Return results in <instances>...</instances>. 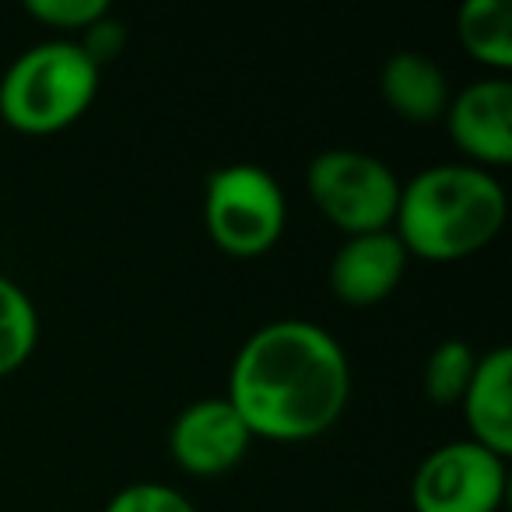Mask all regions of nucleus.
Segmentation results:
<instances>
[{
	"label": "nucleus",
	"instance_id": "7ed1b4c3",
	"mask_svg": "<svg viewBox=\"0 0 512 512\" xmlns=\"http://www.w3.org/2000/svg\"><path fill=\"white\" fill-rule=\"evenodd\" d=\"M102 67L78 39H46L22 50L0 78V120L18 134H57L78 123L99 95Z\"/></svg>",
	"mask_w": 512,
	"mask_h": 512
},
{
	"label": "nucleus",
	"instance_id": "f8f14e48",
	"mask_svg": "<svg viewBox=\"0 0 512 512\" xmlns=\"http://www.w3.org/2000/svg\"><path fill=\"white\" fill-rule=\"evenodd\" d=\"M456 39L491 74L512 71V8L509 0H467L456 11Z\"/></svg>",
	"mask_w": 512,
	"mask_h": 512
},
{
	"label": "nucleus",
	"instance_id": "dca6fc26",
	"mask_svg": "<svg viewBox=\"0 0 512 512\" xmlns=\"http://www.w3.org/2000/svg\"><path fill=\"white\" fill-rule=\"evenodd\" d=\"M102 512H197V505L172 484L137 481L116 491Z\"/></svg>",
	"mask_w": 512,
	"mask_h": 512
},
{
	"label": "nucleus",
	"instance_id": "ddd939ff",
	"mask_svg": "<svg viewBox=\"0 0 512 512\" xmlns=\"http://www.w3.org/2000/svg\"><path fill=\"white\" fill-rule=\"evenodd\" d=\"M39 344V313L15 278L0 274V379L32 358Z\"/></svg>",
	"mask_w": 512,
	"mask_h": 512
},
{
	"label": "nucleus",
	"instance_id": "f257e3e1",
	"mask_svg": "<svg viewBox=\"0 0 512 512\" xmlns=\"http://www.w3.org/2000/svg\"><path fill=\"white\" fill-rule=\"evenodd\" d=\"M225 397L253 439L309 442L348 411V351L313 320L264 323L235 351Z\"/></svg>",
	"mask_w": 512,
	"mask_h": 512
},
{
	"label": "nucleus",
	"instance_id": "9b49d317",
	"mask_svg": "<svg viewBox=\"0 0 512 512\" xmlns=\"http://www.w3.org/2000/svg\"><path fill=\"white\" fill-rule=\"evenodd\" d=\"M379 92L386 106L407 123H442L449 99H453L446 71L418 50H397L386 57Z\"/></svg>",
	"mask_w": 512,
	"mask_h": 512
},
{
	"label": "nucleus",
	"instance_id": "9d476101",
	"mask_svg": "<svg viewBox=\"0 0 512 512\" xmlns=\"http://www.w3.org/2000/svg\"><path fill=\"white\" fill-rule=\"evenodd\" d=\"M463 421H467V439L491 453H512V351L505 344L477 355V369L470 386L460 400Z\"/></svg>",
	"mask_w": 512,
	"mask_h": 512
},
{
	"label": "nucleus",
	"instance_id": "1a4fd4ad",
	"mask_svg": "<svg viewBox=\"0 0 512 512\" xmlns=\"http://www.w3.org/2000/svg\"><path fill=\"white\" fill-rule=\"evenodd\" d=\"M407 249L400 246L397 232H365V235H344V242L330 256V292L344 306H376L390 299L400 288L407 274Z\"/></svg>",
	"mask_w": 512,
	"mask_h": 512
},
{
	"label": "nucleus",
	"instance_id": "20e7f679",
	"mask_svg": "<svg viewBox=\"0 0 512 512\" xmlns=\"http://www.w3.org/2000/svg\"><path fill=\"white\" fill-rule=\"evenodd\" d=\"M288 225L281 183L253 162L221 165L204 183V228L221 253L235 260L271 253Z\"/></svg>",
	"mask_w": 512,
	"mask_h": 512
},
{
	"label": "nucleus",
	"instance_id": "6e6552de",
	"mask_svg": "<svg viewBox=\"0 0 512 512\" xmlns=\"http://www.w3.org/2000/svg\"><path fill=\"white\" fill-rule=\"evenodd\" d=\"M446 134L477 169H502L512 162V81L509 74H484L463 85L446 106Z\"/></svg>",
	"mask_w": 512,
	"mask_h": 512
},
{
	"label": "nucleus",
	"instance_id": "f3484780",
	"mask_svg": "<svg viewBox=\"0 0 512 512\" xmlns=\"http://www.w3.org/2000/svg\"><path fill=\"white\" fill-rule=\"evenodd\" d=\"M81 50L88 53V57L95 60V64H109L113 57H120V50H123V39H127V32H123V22H116L113 15H106L102 22H95L92 29H85L81 32Z\"/></svg>",
	"mask_w": 512,
	"mask_h": 512
},
{
	"label": "nucleus",
	"instance_id": "423d86ee",
	"mask_svg": "<svg viewBox=\"0 0 512 512\" xmlns=\"http://www.w3.org/2000/svg\"><path fill=\"white\" fill-rule=\"evenodd\" d=\"M509 491L505 456L453 439L435 446L411 477L414 512H498Z\"/></svg>",
	"mask_w": 512,
	"mask_h": 512
},
{
	"label": "nucleus",
	"instance_id": "39448f33",
	"mask_svg": "<svg viewBox=\"0 0 512 512\" xmlns=\"http://www.w3.org/2000/svg\"><path fill=\"white\" fill-rule=\"evenodd\" d=\"M306 193L344 235L386 232L400 204V179L383 158L358 148H327L309 158Z\"/></svg>",
	"mask_w": 512,
	"mask_h": 512
},
{
	"label": "nucleus",
	"instance_id": "f03ea898",
	"mask_svg": "<svg viewBox=\"0 0 512 512\" xmlns=\"http://www.w3.org/2000/svg\"><path fill=\"white\" fill-rule=\"evenodd\" d=\"M505 214L509 197L495 172L470 162H439L400 183L393 232L407 256L456 264L495 242Z\"/></svg>",
	"mask_w": 512,
	"mask_h": 512
},
{
	"label": "nucleus",
	"instance_id": "0eeeda50",
	"mask_svg": "<svg viewBox=\"0 0 512 512\" xmlns=\"http://www.w3.org/2000/svg\"><path fill=\"white\" fill-rule=\"evenodd\" d=\"M253 432L228 397H204L186 404L169 425V456L193 477H221L246 460Z\"/></svg>",
	"mask_w": 512,
	"mask_h": 512
},
{
	"label": "nucleus",
	"instance_id": "2eb2a0df",
	"mask_svg": "<svg viewBox=\"0 0 512 512\" xmlns=\"http://www.w3.org/2000/svg\"><path fill=\"white\" fill-rule=\"evenodd\" d=\"M25 15L60 32H85L113 15V8L109 0H25Z\"/></svg>",
	"mask_w": 512,
	"mask_h": 512
},
{
	"label": "nucleus",
	"instance_id": "4468645a",
	"mask_svg": "<svg viewBox=\"0 0 512 512\" xmlns=\"http://www.w3.org/2000/svg\"><path fill=\"white\" fill-rule=\"evenodd\" d=\"M474 369H477V351L467 341H460V337H446V341H439L428 351L425 369H421L425 397L439 407H460Z\"/></svg>",
	"mask_w": 512,
	"mask_h": 512
}]
</instances>
